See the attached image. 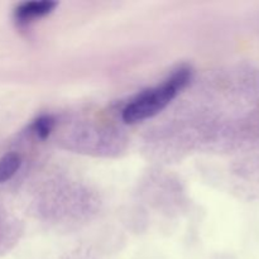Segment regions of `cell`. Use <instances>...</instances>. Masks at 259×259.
Instances as JSON below:
<instances>
[{
  "label": "cell",
  "instance_id": "obj_1",
  "mask_svg": "<svg viewBox=\"0 0 259 259\" xmlns=\"http://www.w3.org/2000/svg\"><path fill=\"white\" fill-rule=\"evenodd\" d=\"M191 80V70L181 67L172 73L162 85L148 89L137 95L123 109L121 118L126 124H136L146 119L153 118L163 110L177 94Z\"/></svg>",
  "mask_w": 259,
  "mask_h": 259
},
{
  "label": "cell",
  "instance_id": "obj_2",
  "mask_svg": "<svg viewBox=\"0 0 259 259\" xmlns=\"http://www.w3.org/2000/svg\"><path fill=\"white\" fill-rule=\"evenodd\" d=\"M57 7L56 2L43 0V2H28L23 3L15 9V19L22 24L33 22L37 18H42L48 15Z\"/></svg>",
  "mask_w": 259,
  "mask_h": 259
},
{
  "label": "cell",
  "instance_id": "obj_3",
  "mask_svg": "<svg viewBox=\"0 0 259 259\" xmlns=\"http://www.w3.org/2000/svg\"><path fill=\"white\" fill-rule=\"evenodd\" d=\"M22 166V158L15 152L4 154L0 158V184L9 181Z\"/></svg>",
  "mask_w": 259,
  "mask_h": 259
},
{
  "label": "cell",
  "instance_id": "obj_4",
  "mask_svg": "<svg viewBox=\"0 0 259 259\" xmlns=\"http://www.w3.org/2000/svg\"><path fill=\"white\" fill-rule=\"evenodd\" d=\"M55 126V119L51 115H40L32 123V131L38 138L46 139Z\"/></svg>",
  "mask_w": 259,
  "mask_h": 259
}]
</instances>
